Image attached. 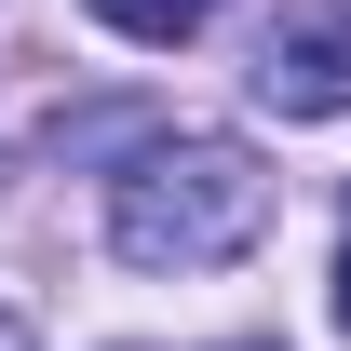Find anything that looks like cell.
Wrapping results in <instances>:
<instances>
[{
    "label": "cell",
    "instance_id": "cell-1",
    "mask_svg": "<svg viewBox=\"0 0 351 351\" xmlns=\"http://www.w3.org/2000/svg\"><path fill=\"white\" fill-rule=\"evenodd\" d=\"M257 230H270V176L230 135H162L108 176V243L135 270H230Z\"/></svg>",
    "mask_w": 351,
    "mask_h": 351
},
{
    "label": "cell",
    "instance_id": "cell-2",
    "mask_svg": "<svg viewBox=\"0 0 351 351\" xmlns=\"http://www.w3.org/2000/svg\"><path fill=\"white\" fill-rule=\"evenodd\" d=\"M257 95L284 108V122H351V14H324V0L270 14V41H257Z\"/></svg>",
    "mask_w": 351,
    "mask_h": 351
},
{
    "label": "cell",
    "instance_id": "cell-3",
    "mask_svg": "<svg viewBox=\"0 0 351 351\" xmlns=\"http://www.w3.org/2000/svg\"><path fill=\"white\" fill-rule=\"evenodd\" d=\"M217 0H95V27H122V41H189Z\"/></svg>",
    "mask_w": 351,
    "mask_h": 351
},
{
    "label": "cell",
    "instance_id": "cell-4",
    "mask_svg": "<svg viewBox=\"0 0 351 351\" xmlns=\"http://www.w3.org/2000/svg\"><path fill=\"white\" fill-rule=\"evenodd\" d=\"M0 351H27V311H0Z\"/></svg>",
    "mask_w": 351,
    "mask_h": 351
},
{
    "label": "cell",
    "instance_id": "cell-5",
    "mask_svg": "<svg viewBox=\"0 0 351 351\" xmlns=\"http://www.w3.org/2000/svg\"><path fill=\"white\" fill-rule=\"evenodd\" d=\"M338 324H351V257H338Z\"/></svg>",
    "mask_w": 351,
    "mask_h": 351
}]
</instances>
